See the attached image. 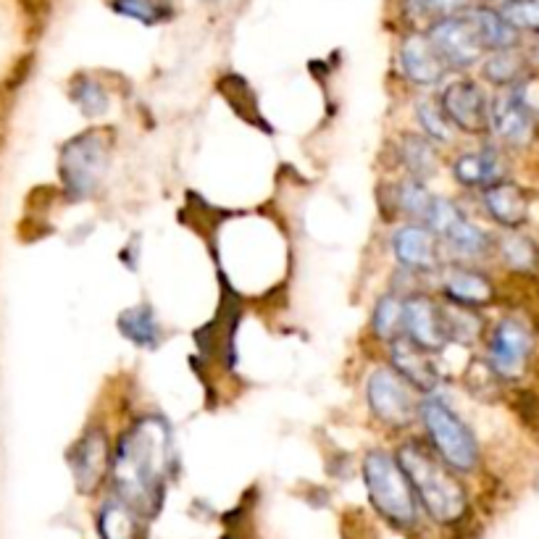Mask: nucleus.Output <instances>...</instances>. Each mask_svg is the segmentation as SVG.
Masks as SVG:
<instances>
[{
	"instance_id": "obj_24",
	"label": "nucleus",
	"mask_w": 539,
	"mask_h": 539,
	"mask_svg": "<svg viewBox=\"0 0 539 539\" xmlns=\"http://www.w3.org/2000/svg\"><path fill=\"white\" fill-rule=\"evenodd\" d=\"M400 153H403L405 166L416 174V179H426L429 174H434V169H437V158H434L432 145L426 140H421V137L405 135Z\"/></svg>"
},
{
	"instance_id": "obj_34",
	"label": "nucleus",
	"mask_w": 539,
	"mask_h": 539,
	"mask_svg": "<svg viewBox=\"0 0 539 539\" xmlns=\"http://www.w3.org/2000/svg\"><path fill=\"white\" fill-rule=\"evenodd\" d=\"M413 6L424 11V14H440V16H450L453 11L463 6V0H411Z\"/></svg>"
},
{
	"instance_id": "obj_30",
	"label": "nucleus",
	"mask_w": 539,
	"mask_h": 539,
	"mask_svg": "<svg viewBox=\"0 0 539 539\" xmlns=\"http://www.w3.org/2000/svg\"><path fill=\"white\" fill-rule=\"evenodd\" d=\"M442 324H445L447 337H455L461 342H471L479 334V319L471 311H461V308H442Z\"/></svg>"
},
{
	"instance_id": "obj_10",
	"label": "nucleus",
	"mask_w": 539,
	"mask_h": 539,
	"mask_svg": "<svg viewBox=\"0 0 539 539\" xmlns=\"http://www.w3.org/2000/svg\"><path fill=\"white\" fill-rule=\"evenodd\" d=\"M490 121L497 135L503 137L505 142H511V145H526L534 137V124H537L532 106L526 103L521 90L497 95Z\"/></svg>"
},
{
	"instance_id": "obj_28",
	"label": "nucleus",
	"mask_w": 539,
	"mask_h": 539,
	"mask_svg": "<svg viewBox=\"0 0 539 539\" xmlns=\"http://www.w3.org/2000/svg\"><path fill=\"white\" fill-rule=\"evenodd\" d=\"M500 245H503L505 261L511 263L513 269H518V271L537 269L539 250H537V245H534L532 240H526V237H518V235H511V237H505V240L500 242Z\"/></svg>"
},
{
	"instance_id": "obj_20",
	"label": "nucleus",
	"mask_w": 539,
	"mask_h": 539,
	"mask_svg": "<svg viewBox=\"0 0 539 539\" xmlns=\"http://www.w3.org/2000/svg\"><path fill=\"white\" fill-rule=\"evenodd\" d=\"M119 329L124 332V337H129L140 348H156L158 340H161V329H158L150 308H129V311L121 313Z\"/></svg>"
},
{
	"instance_id": "obj_8",
	"label": "nucleus",
	"mask_w": 539,
	"mask_h": 539,
	"mask_svg": "<svg viewBox=\"0 0 539 539\" xmlns=\"http://www.w3.org/2000/svg\"><path fill=\"white\" fill-rule=\"evenodd\" d=\"M529 353H532L529 329L513 319L500 321L490 342V361L495 374L505 376V379L521 376L526 369V361H529Z\"/></svg>"
},
{
	"instance_id": "obj_14",
	"label": "nucleus",
	"mask_w": 539,
	"mask_h": 539,
	"mask_svg": "<svg viewBox=\"0 0 539 539\" xmlns=\"http://www.w3.org/2000/svg\"><path fill=\"white\" fill-rule=\"evenodd\" d=\"M108 463V447L106 437L100 429L87 432L77 445V455H74V476H77V487L82 492H93L103 479Z\"/></svg>"
},
{
	"instance_id": "obj_6",
	"label": "nucleus",
	"mask_w": 539,
	"mask_h": 539,
	"mask_svg": "<svg viewBox=\"0 0 539 539\" xmlns=\"http://www.w3.org/2000/svg\"><path fill=\"white\" fill-rule=\"evenodd\" d=\"M429 43L440 53L447 66H471L482 56V40L469 16H447L434 24L429 32Z\"/></svg>"
},
{
	"instance_id": "obj_31",
	"label": "nucleus",
	"mask_w": 539,
	"mask_h": 539,
	"mask_svg": "<svg viewBox=\"0 0 539 539\" xmlns=\"http://www.w3.org/2000/svg\"><path fill=\"white\" fill-rule=\"evenodd\" d=\"M400 324H403V303L392 295L379 300L374 311V332L384 340H390V337H395Z\"/></svg>"
},
{
	"instance_id": "obj_29",
	"label": "nucleus",
	"mask_w": 539,
	"mask_h": 539,
	"mask_svg": "<svg viewBox=\"0 0 539 539\" xmlns=\"http://www.w3.org/2000/svg\"><path fill=\"white\" fill-rule=\"evenodd\" d=\"M500 16L513 29H526L539 35V0H508Z\"/></svg>"
},
{
	"instance_id": "obj_3",
	"label": "nucleus",
	"mask_w": 539,
	"mask_h": 539,
	"mask_svg": "<svg viewBox=\"0 0 539 539\" xmlns=\"http://www.w3.org/2000/svg\"><path fill=\"white\" fill-rule=\"evenodd\" d=\"M363 474H366L369 495L379 513L403 526L416 521V497L411 492V484L405 479V471L390 455L379 450L371 453L363 463Z\"/></svg>"
},
{
	"instance_id": "obj_4",
	"label": "nucleus",
	"mask_w": 539,
	"mask_h": 539,
	"mask_svg": "<svg viewBox=\"0 0 539 539\" xmlns=\"http://www.w3.org/2000/svg\"><path fill=\"white\" fill-rule=\"evenodd\" d=\"M108 169V142L98 132L71 140L61 153V177L71 198H87Z\"/></svg>"
},
{
	"instance_id": "obj_1",
	"label": "nucleus",
	"mask_w": 539,
	"mask_h": 539,
	"mask_svg": "<svg viewBox=\"0 0 539 539\" xmlns=\"http://www.w3.org/2000/svg\"><path fill=\"white\" fill-rule=\"evenodd\" d=\"M169 426L158 416H145L119 442L116 484L119 492L140 511L156 513L161 503V474L169 455Z\"/></svg>"
},
{
	"instance_id": "obj_16",
	"label": "nucleus",
	"mask_w": 539,
	"mask_h": 539,
	"mask_svg": "<svg viewBox=\"0 0 539 539\" xmlns=\"http://www.w3.org/2000/svg\"><path fill=\"white\" fill-rule=\"evenodd\" d=\"M395 256L400 263L411 266L416 271H429L437 266V245H434L432 232H426L424 227H403L395 232Z\"/></svg>"
},
{
	"instance_id": "obj_15",
	"label": "nucleus",
	"mask_w": 539,
	"mask_h": 539,
	"mask_svg": "<svg viewBox=\"0 0 539 539\" xmlns=\"http://www.w3.org/2000/svg\"><path fill=\"white\" fill-rule=\"evenodd\" d=\"M484 206L490 211L492 219L503 227H521L529 216V200L521 187L511 185V182H497V185L487 187L484 192Z\"/></svg>"
},
{
	"instance_id": "obj_5",
	"label": "nucleus",
	"mask_w": 539,
	"mask_h": 539,
	"mask_svg": "<svg viewBox=\"0 0 539 539\" xmlns=\"http://www.w3.org/2000/svg\"><path fill=\"white\" fill-rule=\"evenodd\" d=\"M424 424L432 434L434 447L440 450V455L445 458L453 469L458 471H471L479 461V447H476L474 434L466 429L458 416H455L447 405L437 403V400H429L424 405Z\"/></svg>"
},
{
	"instance_id": "obj_23",
	"label": "nucleus",
	"mask_w": 539,
	"mask_h": 539,
	"mask_svg": "<svg viewBox=\"0 0 539 539\" xmlns=\"http://www.w3.org/2000/svg\"><path fill=\"white\" fill-rule=\"evenodd\" d=\"M445 237L450 240V245H453L458 253H463V256H482L484 250L490 248V237L484 235L482 229H476L471 221L463 219V216L455 221L453 227L447 229Z\"/></svg>"
},
{
	"instance_id": "obj_22",
	"label": "nucleus",
	"mask_w": 539,
	"mask_h": 539,
	"mask_svg": "<svg viewBox=\"0 0 539 539\" xmlns=\"http://www.w3.org/2000/svg\"><path fill=\"white\" fill-rule=\"evenodd\" d=\"M526 74V61L524 56L511 53V48L500 50L497 56H492L487 64H484V77L495 82V85H513L518 79Z\"/></svg>"
},
{
	"instance_id": "obj_33",
	"label": "nucleus",
	"mask_w": 539,
	"mask_h": 539,
	"mask_svg": "<svg viewBox=\"0 0 539 539\" xmlns=\"http://www.w3.org/2000/svg\"><path fill=\"white\" fill-rule=\"evenodd\" d=\"M516 411L524 424L539 426V398L534 392H518Z\"/></svg>"
},
{
	"instance_id": "obj_2",
	"label": "nucleus",
	"mask_w": 539,
	"mask_h": 539,
	"mask_svg": "<svg viewBox=\"0 0 539 539\" xmlns=\"http://www.w3.org/2000/svg\"><path fill=\"white\" fill-rule=\"evenodd\" d=\"M400 469L411 479V484L419 492L421 503L426 511L432 513L437 521H455L466 508L463 500L461 484L455 482L453 476L442 469L440 463L434 461L432 455L426 453L424 447L411 442V445L400 447Z\"/></svg>"
},
{
	"instance_id": "obj_26",
	"label": "nucleus",
	"mask_w": 539,
	"mask_h": 539,
	"mask_svg": "<svg viewBox=\"0 0 539 539\" xmlns=\"http://www.w3.org/2000/svg\"><path fill=\"white\" fill-rule=\"evenodd\" d=\"M416 114L421 119V127L426 129V135L437 142H450L453 140V129H450V121H447L445 111H442L432 98H421L419 106H416Z\"/></svg>"
},
{
	"instance_id": "obj_9",
	"label": "nucleus",
	"mask_w": 539,
	"mask_h": 539,
	"mask_svg": "<svg viewBox=\"0 0 539 539\" xmlns=\"http://www.w3.org/2000/svg\"><path fill=\"white\" fill-rule=\"evenodd\" d=\"M442 111L455 127L466 132H484L490 127V106L474 82H455L442 95Z\"/></svg>"
},
{
	"instance_id": "obj_11",
	"label": "nucleus",
	"mask_w": 539,
	"mask_h": 539,
	"mask_svg": "<svg viewBox=\"0 0 539 539\" xmlns=\"http://www.w3.org/2000/svg\"><path fill=\"white\" fill-rule=\"evenodd\" d=\"M403 324L419 348L440 350L447 342L440 308H434L432 300L424 298V295H416L408 303H403Z\"/></svg>"
},
{
	"instance_id": "obj_27",
	"label": "nucleus",
	"mask_w": 539,
	"mask_h": 539,
	"mask_svg": "<svg viewBox=\"0 0 539 539\" xmlns=\"http://www.w3.org/2000/svg\"><path fill=\"white\" fill-rule=\"evenodd\" d=\"M114 8L119 14L137 19L142 24H156L161 19H169L166 0H114Z\"/></svg>"
},
{
	"instance_id": "obj_17",
	"label": "nucleus",
	"mask_w": 539,
	"mask_h": 539,
	"mask_svg": "<svg viewBox=\"0 0 539 539\" xmlns=\"http://www.w3.org/2000/svg\"><path fill=\"white\" fill-rule=\"evenodd\" d=\"M453 174L466 187H490L505 177V161L497 156L495 150L466 153L455 161Z\"/></svg>"
},
{
	"instance_id": "obj_21",
	"label": "nucleus",
	"mask_w": 539,
	"mask_h": 539,
	"mask_svg": "<svg viewBox=\"0 0 539 539\" xmlns=\"http://www.w3.org/2000/svg\"><path fill=\"white\" fill-rule=\"evenodd\" d=\"M100 534L103 539H135L137 524L135 516L129 513V508L119 503H106L98 518Z\"/></svg>"
},
{
	"instance_id": "obj_25",
	"label": "nucleus",
	"mask_w": 539,
	"mask_h": 539,
	"mask_svg": "<svg viewBox=\"0 0 539 539\" xmlns=\"http://www.w3.org/2000/svg\"><path fill=\"white\" fill-rule=\"evenodd\" d=\"M74 103L79 106V111L87 116V119H95V116H103L108 111V95L106 90L93 82V79L82 77L74 85Z\"/></svg>"
},
{
	"instance_id": "obj_18",
	"label": "nucleus",
	"mask_w": 539,
	"mask_h": 539,
	"mask_svg": "<svg viewBox=\"0 0 539 539\" xmlns=\"http://www.w3.org/2000/svg\"><path fill=\"white\" fill-rule=\"evenodd\" d=\"M471 19H474V27L476 32H479V40H482L484 48L505 50L516 45V29L505 22L497 11L476 8V11H471Z\"/></svg>"
},
{
	"instance_id": "obj_7",
	"label": "nucleus",
	"mask_w": 539,
	"mask_h": 539,
	"mask_svg": "<svg viewBox=\"0 0 539 539\" xmlns=\"http://www.w3.org/2000/svg\"><path fill=\"white\" fill-rule=\"evenodd\" d=\"M369 405L376 413V419H382L390 426L411 424L416 416V400H413L408 384L398 374L387 369H379L369 379Z\"/></svg>"
},
{
	"instance_id": "obj_32",
	"label": "nucleus",
	"mask_w": 539,
	"mask_h": 539,
	"mask_svg": "<svg viewBox=\"0 0 539 539\" xmlns=\"http://www.w3.org/2000/svg\"><path fill=\"white\" fill-rule=\"evenodd\" d=\"M398 203L403 206V211H408L411 216L424 221L426 208L432 203V195L419 185V182H405L398 190Z\"/></svg>"
},
{
	"instance_id": "obj_19",
	"label": "nucleus",
	"mask_w": 539,
	"mask_h": 539,
	"mask_svg": "<svg viewBox=\"0 0 539 539\" xmlns=\"http://www.w3.org/2000/svg\"><path fill=\"white\" fill-rule=\"evenodd\" d=\"M447 295L458 303L484 305L492 300V284L474 271H453L447 279Z\"/></svg>"
},
{
	"instance_id": "obj_13",
	"label": "nucleus",
	"mask_w": 539,
	"mask_h": 539,
	"mask_svg": "<svg viewBox=\"0 0 539 539\" xmlns=\"http://www.w3.org/2000/svg\"><path fill=\"white\" fill-rule=\"evenodd\" d=\"M392 363H395V369L413 384V387H419V390L429 392L437 387L440 382V374L434 369V363L429 361V355H426L424 348H419L411 337H398V340L392 342Z\"/></svg>"
},
{
	"instance_id": "obj_12",
	"label": "nucleus",
	"mask_w": 539,
	"mask_h": 539,
	"mask_svg": "<svg viewBox=\"0 0 539 539\" xmlns=\"http://www.w3.org/2000/svg\"><path fill=\"white\" fill-rule=\"evenodd\" d=\"M400 61H403V69L405 74H408V79L416 82V85H434V82H440L447 69L440 53L429 43V37L421 35H411L405 40L403 50H400Z\"/></svg>"
}]
</instances>
